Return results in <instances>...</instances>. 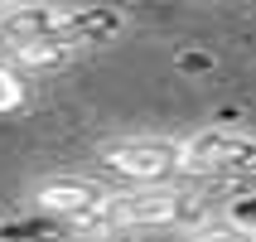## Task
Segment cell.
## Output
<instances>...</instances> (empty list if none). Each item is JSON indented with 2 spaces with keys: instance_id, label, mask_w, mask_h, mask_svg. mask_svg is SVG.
Returning <instances> with one entry per match:
<instances>
[{
  "instance_id": "7a4b0ae2",
  "label": "cell",
  "mask_w": 256,
  "mask_h": 242,
  "mask_svg": "<svg viewBox=\"0 0 256 242\" xmlns=\"http://www.w3.org/2000/svg\"><path fill=\"white\" fill-rule=\"evenodd\" d=\"M188 199L179 189H136V194H112L82 228H170L179 223Z\"/></svg>"
},
{
  "instance_id": "ba28073f",
  "label": "cell",
  "mask_w": 256,
  "mask_h": 242,
  "mask_svg": "<svg viewBox=\"0 0 256 242\" xmlns=\"http://www.w3.org/2000/svg\"><path fill=\"white\" fill-rule=\"evenodd\" d=\"M184 242H256V228H242V223H208V228H194Z\"/></svg>"
},
{
  "instance_id": "30bf717a",
  "label": "cell",
  "mask_w": 256,
  "mask_h": 242,
  "mask_svg": "<svg viewBox=\"0 0 256 242\" xmlns=\"http://www.w3.org/2000/svg\"><path fill=\"white\" fill-rule=\"evenodd\" d=\"M228 189H237V194H256V165H246L242 174H232V179H222Z\"/></svg>"
},
{
  "instance_id": "5b68a950",
  "label": "cell",
  "mask_w": 256,
  "mask_h": 242,
  "mask_svg": "<svg viewBox=\"0 0 256 242\" xmlns=\"http://www.w3.org/2000/svg\"><path fill=\"white\" fill-rule=\"evenodd\" d=\"M63 29H68V10L63 5H10V10H0V34H5L10 49L63 39Z\"/></svg>"
},
{
  "instance_id": "3957f363",
  "label": "cell",
  "mask_w": 256,
  "mask_h": 242,
  "mask_svg": "<svg viewBox=\"0 0 256 242\" xmlns=\"http://www.w3.org/2000/svg\"><path fill=\"white\" fill-rule=\"evenodd\" d=\"M184 174H208V179H232V174H242L246 165H256V136L246 131H198V136H188L184 145Z\"/></svg>"
},
{
  "instance_id": "8992f818",
  "label": "cell",
  "mask_w": 256,
  "mask_h": 242,
  "mask_svg": "<svg viewBox=\"0 0 256 242\" xmlns=\"http://www.w3.org/2000/svg\"><path fill=\"white\" fill-rule=\"evenodd\" d=\"M126 29V15L121 10H106V5H92V10H68V29H63V39L72 49H82V44H106L116 39Z\"/></svg>"
},
{
  "instance_id": "9c48e42d",
  "label": "cell",
  "mask_w": 256,
  "mask_h": 242,
  "mask_svg": "<svg viewBox=\"0 0 256 242\" xmlns=\"http://www.w3.org/2000/svg\"><path fill=\"white\" fill-rule=\"evenodd\" d=\"M14 107H24V83L10 68H0V112H14Z\"/></svg>"
},
{
  "instance_id": "52a82bcc",
  "label": "cell",
  "mask_w": 256,
  "mask_h": 242,
  "mask_svg": "<svg viewBox=\"0 0 256 242\" xmlns=\"http://www.w3.org/2000/svg\"><path fill=\"white\" fill-rule=\"evenodd\" d=\"M14 63L20 68H58V63H68L78 49H72L68 39H44V44H20V49H10Z\"/></svg>"
},
{
  "instance_id": "8fae6325",
  "label": "cell",
  "mask_w": 256,
  "mask_h": 242,
  "mask_svg": "<svg viewBox=\"0 0 256 242\" xmlns=\"http://www.w3.org/2000/svg\"><path fill=\"white\" fill-rule=\"evenodd\" d=\"M92 242H126V237H92Z\"/></svg>"
},
{
  "instance_id": "277c9868",
  "label": "cell",
  "mask_w": 256,
  "mask_h": 242,
  "mask_svg": "<svg viewBox=\"0 0 256 242\" xmlns=\"http://www.w3.org/2000/svg\"><path fill=\"white\" fill-rule=\"evenodd\" d=\"M106 199H112V189L97 184V179H82V174H54V179H44V184L34 189V203H39L44 213L68 218L78 228H82Z\"/></svg>"
},
{
  "instance_id": "6da1fadb",
  "label": "cell",
  "mask_w": 256,
  "mask_h": 242,
  "mask_svg": "<svg viewBox=\"0 0 256 242\" xmlns=\"http://www.w3.org/2000/svg\"><path fill=\"white\" fill-rule=\"evenodd\" d=\"M102 165L140 189H170V179L184 170V150L179 141H160V136H130V141L102 145Z\"/></svg>"
}]
</instances>
